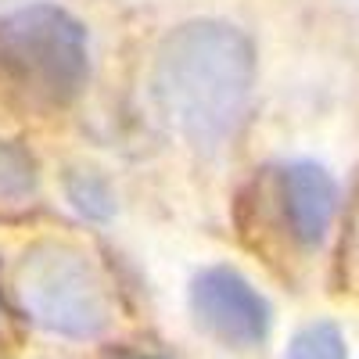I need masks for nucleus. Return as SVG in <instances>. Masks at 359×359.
Returning <instances> with one entry per match:
<instances>
[{"label":"nucleus","instance_id":"nucleus-1","mask_svg":"<svg viewBox=\"0 0 359 359\" xmlns=\"http://www.w3.org/2000/svg\"><path fill=\"white\" fill-rule=\"evenodd\" d=\"M255 76L259 54L241 25L194 18L158 43L151 94L172 133L212 151L241 126Z\"/></svg>","mask_w":359,"mask_h":359},{"label":"nucleus","instance_id":"nucleus-2","mask_svg":"<svg viewBox=\"0 0 359 359\" xmlns=\"http://www.w3.org/2000/svg\"><path fill=\"white\" fill-rule=\"evenodd\" d=\"M0 79L43 108L72 104L90 79L86 25L57 4H25L0 18Z\"/></svg>","mask_w":359,"mask_h":359},{"label":"nucleus","instance_id":"nucleus-3","mask_svg":"<svg viewBox=\"0 0 359 359\" xmlns=\"http://www.w3.org/2000/svg\"><path fill=\"white\" fill-rule=\"evenodd\" d=\"M15 294L29 323L65 341H97L111 327V294L90 255L69 241H40L15 266Z\"/></svg>","mask_w":359,"mask_h":359},{"label":"nucleus","instance_id":"nucleus-4","mask_svg":"<svg viewBox=\"0 0 359 359\" xmlns=\"http://www.w3.org/2000/svg\"><path fill=\"white\" fill-rule=\"evenodd\" d=\"M187 302L194 323L226 348H259L273 327V309H269L266 294L241 269L226 262L198 269Z\"/></svg>","mask_w":359,"mask_h":359},{"label":"nucleus","instance_id":"nucleus-5","mask_svg":"<svg viewBox=\"0 0 359 359\" xmlns=\"http://www.w3.org/2000/svg\"><path fill=\"white\" fill-rule=\"evenodd\" d=\"M277 194H280V212L291 241L302 245L306 252L320 248L334 226L338 201H341L338 180L331 176V169L313 158H294L277 172Z\"/></svg>","mask_w":359,"mask_h":359},{"label":"nucleus","instance_id":"nucleus-6","mask_svg":"<svg viewBox=\"0 0 359 359\" xmlns=\"http://www.w3.org/2000/svg\"><path fill=\"white\" fill-rule=\"evenodd\" d=\"M280 359H348L345 331L334 320H309L287 338V348Z\"/></svg>","mask_w":359,"mask_h":359},{"label":"nucleus","instance_id":"nucleus-7","mask_svg":"<svg viewBox=\"0 0 359 359\" xmlns=\"http://www.w3.org/2000/svg\"><path fill=\"white\" fill-rule=\"evenodd\" d=\"M65 198L90 223H104V219L115 216V194L108 187V180L90 172V169H72L65 176Z\"/></svg>","mask_w":359,"mask_h":359},{"label":"nucleus","instance_id":"nucleus-8","mask_svg":"<svg viewBox=\"0 0 359 359\" xmlns=\"http://www.w3.org/2000/svg\"><path fill=\"white\" fill-rule=\"evenodd\" d=\"M40 184L36 158L15 140H0V201H25Z\"/></svg>","mask_w":359,"mask_h":359},{"label":"nucleus","instance_id":"nucleus-9","mask_svg":"<svg viewBox=\"0 0 359 359\" xmlns=\"http://www.w3.org/2000/svg\"><path fill=\"white\" fill-rule=\"evenodd\" d=\"M104 359H169V355H158V352H144V348H111Z\"/></svg>","mask_w":359,"mask_h":359}]
</instances>
